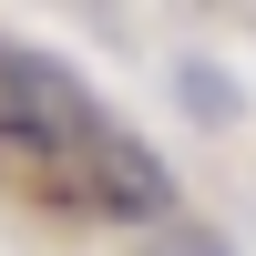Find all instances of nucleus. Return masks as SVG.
Instances as JSON below:
<instances>
[{"label": "nucleus", "instance_id": "f257e3e1", "mask_svg": "<svg viewBox=\"0 0 256 256\" xmlns=\"http://www.w3.org/2000/svg\"><path fill=\"white\" fill-rule=\"evenodd\" d=\"M92 154H102V184H113V216H174V174L134 134H92Z\"/></svg>", "mask_w": 256, "mask_h": 256}, {"label": "nucleus", "instance_id": "f03ea898", "mask_svg": "<svg viewBox=\"0 0 256 256\" xmlns=\"http://www.w3.org/2000/svg\"><path fill=\"white\" fill-rule=\"evenodd\" d=\"M184 256H216V246H184Z\"/></svg>", "mask_w": 256, "mask_h": 256}]
</instances>
